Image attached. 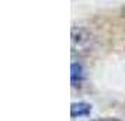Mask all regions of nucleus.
<instances>
[{
  "label": "nucleus",
  "instance_id": "obj_1",
  "mask_svg": "<svg viewBox=\"0 0 125 121\" xmlns=\"http://www.w3.org/2000/svg\"><path fill=\"white\" fill-rule=\"evenodd\" d=\"M91 111V106L87 103H73L72 104V109H70V114L73 118L77 117H86L89 115Z\"/></svg>",
  "mask_w": 125,
  "mask_h": 121
},
{
  "label": "nucleus",
  "instance_id": "obj_2",
  "mask_svg": "<svg viewBox=\"0 0 125 121\" xmlns=\"http://www.w3.org/2000/svg\"><path fill=\"white\" fill-rule=\"evenodd\" d=\"M84 79V70L79 64H72V85L76 86Z\"/></svg>",
  "mask_w": 125,
  "mask_h": 121
},
{
  "label": "nucleus",
  "instance_id": "obj_3",
  "mask_svg": "<svg viewBox=\"0 0 125 121\" xmlns=\"http://www.w3.org/2000/svg\"><path fill=\"white\" fill-rule=\"evenodd\" d=\"M94 121H119L115 118H100V120H94Z\"/></svg>",
  "mask_w": 125,
  "mask_h": 121
}]
</instances>
